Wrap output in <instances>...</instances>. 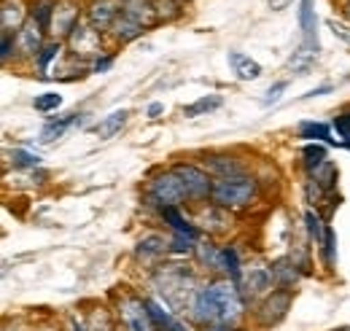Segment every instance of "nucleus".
<instances>
[{
  "label": "nucleus",
  "instance_id": "1",
  "mask_svg": "<svg viewBox=\"0 0 350 331\" xmlns=\"http://www.w3.org/2000/svg\"><path fill=\"white\" fill-rule=\"evenodd\" d=\"M299 30H302V43H299V49L291 54L288 68H291L297 76H307V70L315 65L318 51H321L315 0H299Z\"/></svg>",
  "mask_w": 350,
  "mask_h": 331
},
{
  "label": "nucleus",
  "instance_id": "2",
  "mask_svg": "<svg viewBox=\"0 0 350 331\" xmlns=\"http://www.w3.org/2000/svg\"><path fill=\"white\" fill-rule=\"evenodd\" d=\"M221 207H245L254 202L256 197V181L243 178V175H229L219 178V183H213V194H211Z\"/></svg>",
  "mask_w": 350,
  "mask_h": 331
},
{
  "label": "nucleus",
  "instance_id": "3",
  "mask_svg": "<svg viewBox=\"0 0 350 331\" xmlns=\"http://www.w3.org/2000/svg\"><path fill=\"white\" fill-rule=\"evenodd\" d=\"M213 296H216V307H219V323L224 326H232L240 315H243V299L237 293L234 283H216L211 286Z\"/></svg>",
  "mask_w": 350,
  "mask_h": 331
},
{
  "label": "nucleus",
  "instance_id": "4",
  "mask_svg": "<svg viewBox=\"0 0 350 331\" xmlns=\"http://www.w3.org/2000/svg\"><path fill=\"white\" fill-rule=\"evenodd\" d=\"M119 313H122V323L127 331H154L157 323L151 318V310L143 299H135V296H127L122 299L119 304Z\"/></svg>",
  "mask_w": 350,
  "mask_h": 331
},
{
  "label": "nucleus",
  "instance_id": "5",
  "mask_svg": "<svg viewBox=\"0 0 350 331\" xmlns=\"http://www.w3.org/2000/svg\"><path fill=\"white\" fill-rule=\"evenodd\" d=\"M151 197L162 207H178L186 200V189H183L180 178L175 175V170L151 181Z\"/></svg>",
  "mask_w": 350,
  "mask_h": 331
},
{
  "label": "nucleus",
  "instance_id": "6",
  "mask_svg": "<svg viewBox=\"0 0 350 331\" xmlns=\"http://www.w3.org/2000/svg\"><path fill=\"white\" fill-rule=\"evenodd\" d=\"M175 175L180 178L183 189H186V200H205L208 194H213V183L211 178L194 165H178Z\"/></svg>",
  "mask_w": 350,
  "mask_h": 331
},
{
  "label": "nucleus",
  "instance_id": "7",
  "mask_svg": "<svg viewBox=\"0 0 350 331\" xmlns=\"http://www.w3.org/2000/svg\"><path fill=\"white\" fill-rule=\"evenodd\" d=\"M191 318L202 326H211V323H219V307H216V296H213V289H200L194 293L191 304Z\"/></svg>",
  "mask_w": 350,
  "mask_h": 331
},
{
  "label": "nucleus",
  "instance_id": "8",
  "mask_svg": "<svg viewBox=\"0 0 350 331\" xmlns=\"http://www.w3.org/2000/svg\"><path fill=\"white\" fill-rule=\"evenodd\" d=\"M226 62H229L232 73H234L240 81H256V79L262 76V65H259L256 59H251L248 54H243V51H229V54H226Z\"/></svg>",
  "mask_w": 350,
  "mask_h": 331
},
{
  "label": "nucleus",
  "instance_id": "9",
  "mask_svg": "<svg viewBox=\"0 0 350 331\" xmlns=\"http://www.w3.org/2000/svg\"><path fill=\"white\" fill-rule=\"evenodd\" d=\"M70 43H73V49H76V54H100V33L94 30V27H84L81 22L73 27V33H70Z\"/></svg>",
  "mask_w": 350,
  "mask_h": 331
},
{
  "label": "nucleus",
  "instance_id": "10",
  "mask_svg": "<svg viewBox=\"0 0 350 331\" xmlns=\"http://www.w3.org/2000/svg\"><path fill=\"white\" fill-rule=\"evenodd\" d=\"M119 8L113 5V3H108V0H100V3H94V8H92V27L100 33V30H111L113 27V22L119 19Z\"/></svg>",
  "mask_w": 350,
  "mask_h": 331
},
{
  "label": "nucleus",
  "instance_id": "11",
  "mask_svg": "<svg viewBox=\"0 0 350 331\" xmlns=\"http://www.w3.org/2000/svg\"><path fill=\"white\" fill-rule=\"evenodd\" d=\"M272 283H275L272 269L256 267V269H251V275L245 278V293H248V296H262V293H267V291L272 289Z\"/></svg>",
  "mask_w": 350,
  "mask_h": 331
},
{
  "label": "nucleus",
  "instance_id": "12",
  "mask_svg": "<svg viewBox=\"0 0 350 331\" xmlns=\"http://www.w3.org/2000/svg\"><path fill=\"white\" fill-rule=\"evenodd\" d=\"M16 41H19V49L25 54H41V27L36 22H25L19 27Z\"/></svg>",
  "mask_w": 350,
  "mask_h": 331
},
{
  "label": "nucleus",
  "instance_id": "13",
  "mask_svg": "<svg viewBox=\"0 0 350 331\" xmlns=\"http://www.w3.org/2000/svg\"><path fill=\"white\" fill-rule=\"evenodd\" d=\"M113 33H116V38L122 43H127V41H135V38H140L143 36V25L140 22H135L132 16H127V14H119V19L113 22V27H111Z\"/></svg>",
  "mask_w": 350,
  "mask_h": 331
},
{
  "label": "nucleus",
  "instance_id": "14",
  "mask_svg": "<svg viewBox=\"0 0 350 331\" xmlns=\"http://www.w3.org/2000/svg\"><path fill=\"white\" fill-rule=\"evenodd\" d=\"M127 116H130V114H127L124 108H122V111H113V114H108V116H105L100 124L94 127V132H97L103 140H108V137H113V135H116L122 127L127 124Z\"/></svg>",
  "mask_w": 350,
  "mask_h": 331
},
{
  "label": "nucleus",
  "instance_id": "15",
  "mask_svg": "<svg viewBox=\"0 0 350 331\" xmlns=\"http://www.w3.org/2000/svg\"><path fill=\"white\" fill-rule=\"evenodd\" d=\"M162 218H165V221L173 226L178 235L197 240V235H200V232H197V229H194V226H191V224H189V221H186V218L178 213V207H162Z\"/></svg>",
  "mask_w": 350,
  "mask_h": 331
},
{
  "label": "nucleus",
  "instance_id": "16",
  "mask_svg": "<svg viewBox=\"0 0 350 331\" xmlns=\"http://www.w3.org/2000/svg\"><path fill=\"white\" fill-rule=\"evenodd\" d=\"M76 122H79V114H68V116H62V119L49 122V124L44 127V132H41V140H44V143H51V140L62 137L65 129H68L70 124H76Z\"/></svg>",
  "mask_w": 350,
  "mask_h": 331
},
{
  "label": "nucleus",
  "instance_id": "17",
  "mask_svg": "<svg viewBox=\"0 0 350 331\" xmlns=\"http://www.w3.org/2000/svg\"><path fill=\"white\" fill-rule=\"evenodd\" d=\"M221 100L219 94H208V97H200L197 103H191V105H186L183 108V116L186 119H194V116H202V114H211V111H216V108H221Z\"/></svg>",
  "mask_w": 350,
  "mask_h": 331
},
{
  "label": "nucleus",
  "instance_id": "18",
  "mask_svg": "<svg viewBox=\"0 0 350 331\" xmlns=\"http://www.w3.org/2000/svg\"><path fill=\"white\" fill-rule=\"evenodd\" d=\"M299 137H305V140H329V143H334V140L329 137V124H321V122H302V124H299Z\"/></svg>",
  "mask_w": 350,
  "mask_h": 331
},
{
  "label": "nucleus",
  "instance_id": "19",
  "mask_svg": "<svg viewBox=\"0 0 350 331\" xmlns=\"http://www.w3.org/2000/svg\"><path fill=\"white\" fill-rule=\"evenodd\" d=\"M272 275H275V280L280 283V286H291V283H297V278H299V272L291 267V261H278L275 267H272Z\"/></svg>",
  "mask_w": 350,
  "mask_h": 331
},
{
  "label": "nucleus",
  "instance_id": "20",
  "mask_svg": "<svg viewBox=\"0 0 350 331\" xmlns=\"http://www.w3.org/2000/svg\"><path fill=\"white\" fill-rule=\"evenodd\" d=\"M305 224H307V232H310V237L315 240V246H323V237H326V226H323V221L312 213V210H307L305 213Z\"/></svg>",
  "mask_w": 350,
  "mask_h": 331
},
{
  "label": "nucleus",
  "instance_id": "21",
  "mask_svg": "<svg viewBox=\"0 0 350 331\" xmlns=\"http://www.w3.org/2000/svg\"><path fill=\"white\" fill-rule=\"evenodd\" d=\"M224 272L229 275V280L237 286L240 283V259L234 248H224Z\"/></svg>",
  "mask_w": 350,
  "mask_h": 331
},
{
  "label": "nucleus",
  "instance_id": "22",
  "mask_svg": "<svg viewBox=\"0 0 350 331\" xmlns=\"http://www.w3.org/2000/svg\"><path fill=\"white\" fill-rule=\"evenodd\" d=\"M167 250V246H165V240L159 237V235H148L146 240H140V248H137V253L140 256H159V253H165Z\"/></svg>",
  "mask_w": 350,
  "mask_h": 331
},
{
  "label": "nucleus",
  "instance_id": "23",
  "mask_svg": "<svg viewBox=\"0 0 350 331\" xmlns=\"http://www.w3.org/2000/svg\"><path fill=\"white\" fill-rule=\"evenodd\" d=\"M33 105H36V111H41V114H51V111H57V108L62 105V97H59L57 92H44V94H38V97L33 100Z\"/></svg>",
  "mask_w": 350,
  "mask_h": 331
},
{
  "label": "nucleus",
  "instance_id": "24",
  "mask_svg": "<svg viewBox=\"0 0 350 331\" xmlns=\"http://www.w3.org/2000/svg\"><path fill=\"white\" fill-rule=\"evenodd\" d=\"M305 162H307L310 170L326 165V148H323L321 143H307L305 146Z\"/></svg>",
  "mask_w": 350,
  "mask_h": 331
},
{
  "label": "nucleus",
  "instance_id": "25",
  "mask_svg": "<svg viewBox=\"0 0 350 331\" xmlns=\"http://www.w3.org/2000/svg\"><path fill=\"white\" fill-rule=\"evenodd\" d=\"M54 11H57V5L54 3H41L36 11H33V22L41 27V30H49V25H51V16H54Z\"/></svg>",
  "mask_w": 350,
  "mask_h": 331
},
{
  "label": "nucleus",
  "instance_id": "26",
  "mask_svg": "<svg viewBox=\"0 0 350 331\" xmlns=\"http://www.w3.org/2000/svg\"><path fill=\"white\" fill-rule=\"evenodd\" d=\"M323 261H326V267H332L334 264V259H337V235H334V229L332 226H326V237H323Z\"/></svg>",
  "mask_w": 350,
  "mask_h": 331
},
{
  "label": "nucleus",
  "instance_id": "27",
  "mask_svg": "<svg viewBox=\"0 0 350 331\" xmlns=\"http://www.w3.org/2000/svg\"><path fill=\"white\" fill-rule=\"evenodd\" d=\"M332 127H334V132H337V137H340V146L350 148V114H340Z\"/></svg>",
  "mask_w": 350,
  "mask_h": 331
},
{
  "label": "nucleus",
  "instance_id": "28",
  "mask_svg": "<svg viewBox=\"0 0 350 331\" xmlns=\"http://www.w3.org/2000/svg\"><path fill=\"white\" fill-rule=\"evenodd\" d=\"M59 51H62V46H59V43H49V46L41 49V54H38V65H41V70H44V73L49 70V62H51Z\"/></svg>",
  "mask_w": 350,
  "mask_h": 331
},
{
  "label": "nucleus",
  "instance_id": "29",
  "mask_svg": "<svg viewBox=\"0 0 350 331\" xmlns=\"http://www.w3.org/2000/svg\"><path fill=\"white\" fill-rule=\"evenodd\" d=\"M14 157V165H19V167H38V162H41V157L38 154H33V151H14L11 154Z\"/></svg>",
  "mask_w": 350,
  "mask_h": 331
},
{
  "label": "nucleus",
  "instance_id": "30",
  "mask_svg": "<svg viewBox=\"0 0 350 331\" xmlns=\"http://www.w3.org/2000/svg\"><path fill=\"white\" fill-rule=\"evenodd\" d=\"M326 27L332 30V36H334V38H340L342 43H348L350 46V27L348 25H342V22H337V19H326Z\"/></svg>",
  "mask_w": 350,
  "mask_h": 331
},
{
  "label": "nucleus",
  "instance_id": "31",
  "mask_svg": "<svg viewBox=\"0 0 350 331\" xmlns=\"http://www.w3.org/2000/svg\"><path fill=\"white\" fill-rule=\"evenodd\" d=\"M286 89H288V83H286V81H278L275 86H269V89H267V97L262 100L264 108H269L272 103H278V100H280V94H283Z\"/></svg>",
  "mask_w": 350,
  "mask_h": 331
},
{
  "label": "nucleus",
  "instance_id": "32",
  "mask_svg": "<svg viewBox=\"0 0 350 331\" xmlns=\"http://www.w3.org/2000/svg\"><path fill=\"white\" fill-rule=\"evenodd\" d=\"M191 246H194V240L191 237H183V235H178L173 240V250H178V253H189Z\"/></svg>",
  "mask_w": 350,
  "mask_h": 331
},
{
  "label": "nucleus",
  "instance_id": "33",
  "mask_svg": "<svg viewBox=\"0 0 350 331\" xmlns=\"http://www.w3.org/2000/svg\"><path fill=\"white\" fill-rule=\"evenodd\" d=\"M11 49H14V46H11V33H3V51H0V57L8 59V57H11Z\"/></svg>",
  "mask_w": 350,
  "mask_h": 331
},
{
  "label": "nucleus",
  "instance_id": "34",
  "mask_svg": "<svg viewBox=\"0 0 350 331\" xmlns=\"http://www.w3.org/2000/svg\"><path fill=\"white\" fill-rule=\"evenodd\" d=\"M329 92H332L329 83H326V86H318V89H310V92L305 94V100H310V97H321V94H329Z\"/></svg>",
  "mask_w": 350,
  "mask_h": 331
},
{
  "label": "nucleus",
  "instance_id": "35",
  "mask_svg": "<svg viewBox=\"0 0 350 331\" xmlns=\"http://www.w3.org/2000/svg\"><path fill=\"white\" fill-rule=\"evenodd\" d=\"M111 62H113L111 57H105V59H97V62H94V73H103V70H108V68H111Z\"/></svg>",
  "mask_w": 350,
  "mask_h": 331
},
{
  "label": "nucleus",
  "instance_id": "36",
  "mask_svg": "<svg viewBox=\"0 0 350 331\" xmlns=\"http://www.w3.org/2000/svg\"><path fill=\"white\" fill-rule=\"evenodd\" d=\"M269 3V8L272 11H283V8H288L291 5V0H267Z\"/></svg>",
  "mask_w": 350,
  "mask_h": 331
},
{
  "label": "nucleus",
  "instance_id": "37",
  "mask_svg": "<svg viewBox=\"0 0 350 331\" xmlns=\"http://www.w3.org/2000/svg\"><path fill=\"white\" fill-rule=\"evenodd\" d=\"M162 111H165V105H162V103H154V105H148V116H151V119H157Z\"/></svg>",
  "mask_w": 350,
  "mask_h": 331
},
{
  "label": "nucleus",
  "instance_id": "38",
  "mask_svg": "<svg viewBox=\"0 0 350 331\" xmlns=\"http://www.w3.org/2000/svg\"><path fill=\"white\" fill-rule=\"evenodd\" d=\"M211 331H229V326H224V323H219V326H213Z\"/></svg>",
  "mask_w": 350,
  "mask_h": 331
},
{
  "label": "nucleus",
  "instance_id": "39",
  "mask_svg": "<svg viewBox=\"0 0 350 331\" xmlns=\"http://www.w3.org/2000/svg\"><path fill=\"white\" fill-rule=\"evenodd\" d=\"M345 14L350 16V0H345Z\"/></svg>",
  "mask_w": 350,
  "mask_h": 331
}]
</instances>
